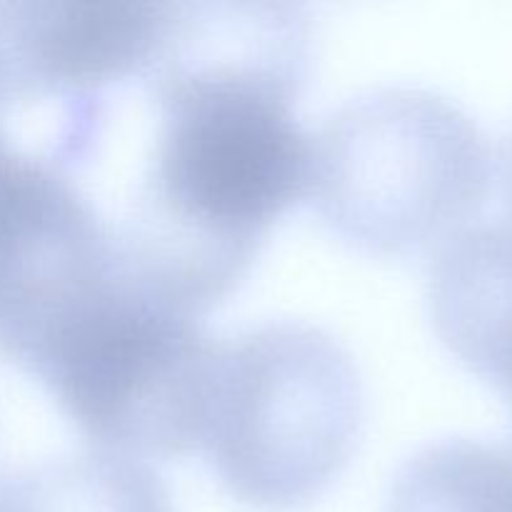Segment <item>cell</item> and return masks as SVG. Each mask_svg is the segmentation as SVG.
Returning <instances> with one entry per match:
<instances>
[{"mask_svg":"<svg viewBox=\"0 0 512 512\" xmlns=\"http://www.w3.org/2000/svg\"><path fill=\"white\" fill-rule=\"evenodd\" d=\"M353 353L305 320H268L220 343L203 445L220 483L258 510L318 498L363 425Z\"/></svg>","mask_w":512,"mask_h":512,"instance_id":"obj_3","label":"cell"},{"mask_svg":"<svg viewBox=\"0 0 512 512\" xmlns=\"http://www.w3.org/2000/svg\"><path fill=\"white\" fill-rule=\"evenodd\" d=\"M388 512H512V450L473 438L425 445L395 473Z\"/></svg>","mask_w":512,"mask_h":512,"instance_id":"obj_9","label":"cell"},{"mask_svg":"<svg viewBox=\"0 0 512 512\" xmlns=\"http://www.w3.org/2000/svg\"><path fill=\"white\" fill-rule=\"evenodd\" d=\"M498 175H500V188H503V198L508 203V215H512V128L505 135L503 145H500L498 155Z\"/></svg>","mask_w":512,"mask_h":512,"instance_id":"obj_10","label":"cell"},{"mask_svg":"<svg viewBox=\"0 0 512 512\" xmlns=\"http://www.w3.org/2000/svg\"><path fill=\"white\" fill-rule=\"evenodd\" d=\"M490 178L493 155L473 115L418 85L353 95L310 138L320 218L368 253L440 248L478 213Z\"/></svg>","mask_w":512,"mask_h":512,"instance_id":"obj_2","label":"cell"},{"mask_svg":"<svg viewBox=\"0 0 512 512\" xmlns=\"http://www.w3.org/2000/svg\"><path fill=\"white\" fill-rule=\"evenodd\" d=\"M218 355L220 343L198 315L123 273L33 375L103 450L168 458L203 445Z\"/></svg>","mask_w":512,"mask_h":512,"instance_id":"obj_4","label":"cell"},{"mask_svg":"<svg viewBox=\"0 0 512 512\" xmlns=\"http://www.w3.org/2000/svg\"><path fill=\"white\" fill-rule=\"evenodd\" d=\"M510 405H512V400H510Z\"/></svg>","mask_w":512,"mask_h":512,"instance_id":"obj_12","label":"cell"},{"mask_svg":"<svg viewBox=\"0 0 512 512\" xmlns=\"http://www.w3.org/2000/svg\"><path fill=\"white\" fill-rule=\"evenodd\" d=\"M120 278L113 225L63 160L0 150V355L33 373Z\"/></svg>","mask_w":512,"mask_h":512,"instance_id":"obj_5","label":"cell"},{"mask_svg":"<svg viewBox=\"0 0 512 512\" xmlns=\"http://www.w3.org/2000/svg\"><path fill=\"white\" fill-rule=\"evenodd\" d=\"M440 340L512 398V215L465 225L438 248L428 278Z\"/></svg>","mask_w":512,"mask_h":512,"instance_id":"obj_7","label":"cell"},{"mask_svg":"<svg viewBox=\"0 0 512 512\" xmlns=\"http://www.w3.org/2000/svg\"><path fill=\"white\" fill-rule=\"evenodd\" d=\"M310 55L298 3H170L143 73L158 138L113 225L125 273L155 298L200 318L308 193L310 138L293 105Z\"/></svg>","mask_w":512,"mask_h":512,"instance_id":"obj_1","label":"cell"},{"mask_svg":"<svg viewBox=\"0 0 512 512\" xmlns=\"http://www.w3.org/2000/svg\"><path fill=\"white\" fill-rule=\"evenodd\" d=\"M10 105V98H8V88H5V78H3V70H0V113H3L5 108H8ZM8 140H5V135H3V130H0V150H5L8 148Z\"/></svg>","mask_w":512,"mask_h":512,"instance_id":"obj_11","label":"cell"},{"mask_svg":"<svg viewBox=\"0 0 512 512\" xmlns=\"http://www.w3.org/2000/svg\"><path fill=\"white\" fill-rule=\"evenodd\" d=\"M0 512H173L163 478L110 450L68 453L0 475Z\"/></svg>","mask_w":512,"mask_h":512,"instance_id":"obj_8","label":"cell"},{"mask_svg":"<svg viewBox=\"0 0 512 512\" xmlns=\"http://www.w3.org/2000/svg\"><path fill=\"white\" fill-rule=\"evenodd\" d=\"M160 0H0V68L10 105L63 95L93 100L143 75L163 35Z\"/></svg>","mask_w":512,"mask_h":512,"instance_id":"obj_6","label":"cell"}]
</instances>
